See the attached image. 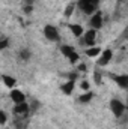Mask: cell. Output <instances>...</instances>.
I'll return each mask as SVG.
<instances>
[{
  "label": "cell",
  "instance_id": "cell-1",
  "mask_svg": "<svg viewBox=\"0 0 128 129\" xmlns=\"http://www.w3.org/2000/svg\"><path fill=\"white\" fill-rule=\"evenodd\" d=\"M78 8L81 9L83 14L86 15H92L95 14L98 6H99V0H78Z\"/></svg>",
  "mask_w": 128,
  "mask_h": 129
},
{
  "label": "cell",
  "instance_id": "cell-2",
  "mask_svg": "<svg viewBox=\"0 0 128 129\" xmlns=\"http://www.w3.org/2000/svg\"><path fill=\"white\" fill-rule=\"evenodd\" d=\"M60 53L63 54L65 57H68V59H69V62H71V63H77V62H78V59H80L78 53H75L74 47H71V45H62V47H60Z\"/></svg>",
  "mask_w": 128,
  "mask_h": 129
},
{
  "label": "cell",
  "instance_id": "cell-3",
  "mask_svg": "<svg viewBox=\"0 0 128 129\" xmlns=\"http://www.w3.org/2000/svg\"><path fill=\"white\" fill-rule=\"evenodd\" d=\"M44 36H45L48 41H51V42H56V41L60 39L59 30H57L54 26H50V24H47V26L44 27Z\"/></svg>",
  "mask_w": 128,
  "mask_h": 129
},
{
  "label": "cell",
  "instance_id": "cell-4",
  "mask_svg": "<svg viewBox=\"0 0 128 129\" xmlns=\"http://www.w3.org/2000/svg\"><path fill=\"white\" fill-rule=\"evenodd\" d=\"M110 110L116 117H121L125 113V105L119 101V99H112L110 101Z\"/></svg>",
  "mask_w": 128,
  "mask_h": 129
},
{
  "label": "cell",
  "instance_id": "cell-5",
  "mask_svg": "<svg viewBox=\"0 0 128 129\" xmlns=\"http://www.w3.org/2000/svg\"><path fill=\"white\" fill-rule=\"evenodd\" d=\"M14 114L17 116V117H27V114H29V104L27 102H21V104H15V107H14Z\"/></svg>",
  "mask_w": 128,
  "mask_h": 129
},
{
  "label": "cell",
  "instance_id": "cell-6",
  "mask_svg": "<svg viewBox=\"0 0 128 129\" xmlns=\"http://www.w3.org/2000/svg\"><path fill=\"white\" fill-rule=\"evenodd\" d=\"M89 24H91V29H94V30L101 29V26H102V14H101L99 11H96L95 14H92V15H91Z\"/></svg>",
  "mask_w": 128,
  "mask_h": 129
},
{
  "label": "cell",
  "instance_id": "cell-7",
  "mask_svg": "<svg viewBox=\"0 0 128 129\" xmlns=\"http://www.w3.org/2000/svg\"><path fill=\"white\" fill-rule=\"evenodd\" d=\"M95 39H96V30H94V29H91L89 32L83 33V44H84V45H88V47H94Z\"/></svg>",
  "mask_w": 128,
  "mask_h": 129
},
{
  "label": "cell",
  "instance_id": "cell-8",
  "mask_svg": "<svg viewBox=\"0 0 128 129\" xmlns=\"http://www.w3.org/2000/svg\"><path fill=\"white\" fill-rule=\"evenodd\" d=\"M112 57H113V51H112V50H104V51H101V56H99V59H98V66H105V64H109L110 60H112Z\"/></svg>",
  "mask_w": 128,
  "mask_h": 129
},
{
  "label": "cell",
  "instance_id": "cell-9",
  "mask_svg": "<svg viewBox=\"0 0 128 129\" xmlns=\"http://www.w3.org/2000/svg\"><path fill=\"white\" fill-rule=\"evenodd\" d=\"M9 96H11V99L14 101V104L26 102V95H24L21 90H18V89H12V90H11V93H9Z\"/></svg>",
  "mask_w": 128,
  "mask_h": 129
},
{
  "label": "cell",
  "instance_id": "cell-10",
  "mask_svg": "<svg viewBox=\"0 0 128 129\" xmlns=\"http://www.w3.org/2000/svg\"><path fill=\"white\" fill-rule=\"evenodd\" d=\"M113 80H115L122 89H127L128 87V75H115Z\"/></svg>",
  "mask_w": 128,
  "mask_h": 129
},
{
  "label": "cell",
  "instance_id": "cell-11",
  "mask_svg": "<svg viewBox=\"0 0 128 129\" xmlns=\"http://www.w3.org/2000/svg\"><path fill=\"white\" fill-rule=\"evenodd\" d=\"M74 86H75V83L72 80H68V83H65L60 89H62V92H63L65 95H71L72 90H74Z\"/></svg>",
  "mask_w": 128,
  "mask_h": 129
},
{
  "label": "cell",
  "instance_id": "cell-12",
  "mask_svg": "<svg viewBox=\"0 0 128 129\" xmlns=\"http://www.w3.org/2000/svg\"><path fill=\"white\" fill-rule=\"evenodd\" d=\"M69 29H71V32H72V35H74L75 38H80V36H83V33H84L83 27H81L80 24H71Z\"/></svg>",
  "mask_w": 128,
  "mask_h": 129
},
{
  "label": "cell",
  "instance_id": "cell-13",
  "mask_svg": "<svg viewBox=\"0 0 128 129\" xmlns=\"http://www.w3.org/2000/svg\"><path fill=\"white\" fill-rule=\"evenodd\" d=\"M92 99H94V93H92V92H86L84 95L78 96V99H77V101H78L80 104H88V102H91Z\"/></svg>",
  "mask_w": 128,
  "mask_h": 129
},
{
  "label": "cell",
  "instance_id": "cell-14",
  "mask_svg": "<svg viewBox=\"0 0 128 129\" xmlns=\"http://www.w3.org/2000/svg\"><path fill=\"white\" fill-rule=\"evenodd\" d=\"M18 57H20L21 60H29V59L32 57V51H30L29 48H23V50H20Z\"/></svg>",
  "mask_w": 128,
  "mask_h": 129
},
{
  "label": "cell",
  "instance_id": "cell-15",
  "mask_svg": "<svg viewBox=\"0 0 128 129\" xmlns=\"http://www.w3.org/2000/svg\"><path fill=\"white\" fill-rule=\"evenodd\" d=\"M101 54V50L98 48V47H89L88 50H86V56L88 57H96V56H99Z\"/></svg>",
  "mask_w": 128,
  "mask_h": 129
},
{
  "label": "cell",
  "instance_id": "cell-16",
  "mask_svg": "<svg viewBox=\"0 0 128 129\" xmlns=\"http://www.w3.org/2000/svg\"><path fill=\"white\" fill-rule=\"evenodd\" d=\"M39 107H41V102H39L38 99H32V102L29 104V113L35 114V113L39 110Z\"/></svg>",
  "mask_w": 128,
  "mask_h": 129
},
{
  "label": "cell",
  "instance_id": "cell-17",
  "mask_svg": "<svg viewBox=\"0 0 128 129\" xmlns=\"http://www.w3.org/2000/svg\"><path fill=\"white\" fill-rule=\"evenodd\" d=\"M3 84H5L8 89H14V86H15V80H14L12 77H9V75H3Z\"/></svg>",
  "mask_w": 128,
  "mask_h": 129
},
{
  "label": "cell",
  "instance_id": "cell-18",
  "mask_svg": "<svg viewBox=\"0 0 128 129\" xmlns=\"http://www.w3.org/2000/svg\"><path fill=\"white\" fill-rule=\"evenodd\" d=\"M74 8H75V3L74 2H71L66 8H65V12H63V15L66 17V18H69L71 15H72V12H74Z\"/></svg>",
  "mask_w": 128,
  "mask_h": 129
},
{
  "label": "cell",
  "instance_id": "cell-19",
  "mask_svg": "<svg viewBox=\"0 0 128 129\" xmlns=\"http://www.w3.org/2000/svg\"><path fill=\"white\" fill-rule=\"evenodd\" d=\"M6 120H8L6 113H5L3 110H0V125H5V123H6Z\"/></svg>",
  "mask_w": 128,
  "mask_h": 129
},
{
  "label": "cell",
  "instance_id": "cell-20",
  "mask_svg": "<svg viewBox=\"0 0 128 129\" xmlns=\"http://www.w3.org/2000/svg\"><path fill=\"white\" fill-rule=\"evenodd\" d=\"M94 81H95V84H101V74L98 71L94 72Z\"/></svg>",
  "mask_w": 128,
  "mask_h": 129
},
{
  "label": "cell",
  "instance_id": "cell-21",
  "mask_svg": "<svg viewBox=\"0 0 128 129\" xmlns=\"http://www.w3.org/2000/svg\"><path fill=\"white\" fill-rule=\"evenodd\" d=\"M9 47V41L8 39H2L0 41V50H5V48H8Z\"/></svg>",
  "mask_w": 128,
  "mask_h": 129
},
{
  "label": "cell",
  "instance_id": "cell-22",
  "mask_svg": "<svg viewBox=\"0 0 128 129\" xmlns=\"http://www.w3.org/2000/svg\"><path fill=\"white\" fill-rule=\"evenodd\" d=\"M80 87H81V89H83L84 92H88V90H89V83H88V81H81Z\"/></svg>",
  "mask_w": 128,
  "mask_h": 129
},
{
  "label": "cell",
  "instance_id": "cell-23",
  "mask_svg": "<svg viewBox=\"0 0 128 129\" xmlns=\"http://www.w3.org/2000/svg\"><path fill=\"white\" fill-rule=\"evenodd\" d=\"M32 11H33L32 5H27V6H24V12H26V14H30Z\"/></svg>",
  "mask_w": 128,
  "mask_h": 129
},
{
  "label": "cell",
  "instance_id": "cell-24",
  "mask_svg": "<svg viewBox=\"0 0 128 129\" xmlns=\"http://www.w3.org/2000/svg\"><path fill=\"white\" fill-rule=\"evenodd\" d=\"M78 71H86V66H84L83 63H80L78 64Z\"/></svg>",
  "mask_w": 128,
  "mask_h": 129
}]
</instances>
